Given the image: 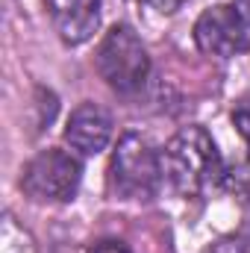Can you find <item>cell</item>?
I'll return each mask as SVG.
<instances>
[{
	"instance_id": "3957f363",
	"label": "cell",
	"mask_w": 250,
	"mask_h": 253,
	"mask_svg": "<svg viewBox=\"0 0 250 253\" xmlns=\"http://www.w3.org/2000/svg\"><path fill=\"white\" fill-rule=\"evenodd\" d=\"M94 65H97L100 80L118 94H135L147 83V74H150V56L141 39L135 36V30L126 24H115L103 36Z\"/></svg>"
},
{
	"instance_id": "ba28073f",
	"label": "cell",
	"mask_w": 250,
	"mask_h": 253,
	"mask_svg": "<svg viewBox=\"0 0 250 253\" xmlns=\"http://www.w3.org/2000/svg\"><path fill=\"white\" fill-rule=\"evenodd\" d=\"M206 253H250V236L248 233H233V236H224L218 239Z\"/></svg>"
},
{
	"instance_id": "52a82bcc",
	"label": "cell",
	"mask_w": 250,
	"mask_h": 253,
	"mask_svg": "<svg viewBox=\"0 0 250 253\" xmlns=\"http://www.w3.org/2000/svg\"><path fill=\"white\" fill-rule=\"evenodd\" d=\"M47 12L53 30L71 47L88 42L100 24V0H47Z\"/></svg>"
},
{
	"instance_id": "5b68a950",
	"label": "cell",
	"mask_w": 250,
	"mask_h": 253,
	"mask_svg": "<svg viewBox=\"0 0 250 253\" xmlns=\"http://www.w3.org/2000/svg\"><path fill=\"white\" fill-rule=\"evenodd\" d=\"M194 44L203 53L221 59L250 53V18L239 12L236 3H218L197 18Z\"/></svg>"
},
{
	"instance_id": "7c38bea8",
	"label": "cell",
	"mask_w": 250,
	"mask_h": 253,
	"mask_svg": "<svg viewBox=\"0 0 250 253\" xmlns=\"http://www.w3.org/2000/svg\"><path fill=\"white\" fill-rule=\"evenodd\" d=\"M236 6H239V12L245 15V18H250V0H233Z\"/></svg>"
},
{
	"instance_id": "30bf717a",
	"label": "cell",
	"mask_w": 250,
	"mask_h": 253,
	"mask_svg": "<svg viewBox=\"0 0 250 253\" xmlns=\"http://www.w3.org/2000/svg\"><path fill=\"white\" fill-rule=\"evenodd\" d=\"M88 253H129L124 242H115V239H106V242H97Z\"/></svg>"
},
{
	"instance_id": "6da1fadb",
	"label": "cell",
	"mask_w": 250,
	"mask_h": 253,
	"mask_svg": "<svg viewBox=\"0 0 250 253\" xmlns=\"http://www.w3.org/2000/svg\"><path fill=\"white\" fill-rule=\"evenodd\" d=\"M162 171L183 197H209L224 180V162L203 126H183L162 153Z\"/></svg>"
},
{
	"instance_id": "7a4b0ae2",
	"label": "cell",
	"mask_w": 250,
	"mask_h": 253,
	"mask_svg": "<svg viewBox=\"0 0 250 253\" xmlns=\"http://www.w3.org/2000/svg\"><path fill=\"white\" fill-rule=\"evenodd\" d=\"M112 189L121 200H150L162 186V156L138 132H124L112 153Z\"/></svg>"
},
{
	"instance_id": "9c48e42d",
	"label": "cell",
	"mask_w": 250,
	"mask_h": 253,
	"mask_svg": "<svg viewBox=\"0 0 250 253\" xmlns=\"http://www.w3.org/2000/svg\"><path fill=\"white\" fill-rule=\"evenodd\" d=\"M233 124H236V129L242 132V138L248 141V147H250V94L236 100V106H233Z\"/></svg>"
},
{
	"instance_id": "8fae6325",
	"label": "cell",
	"mask_w": 250,
	"mask_h": 253,
	"mask_svg": "<svg viewBox=\"0 0 250 253\" xmlns=\"http://www.w3.org/2000/svg\"><path fill=\"white\" fill-rule=\"evenodd\" d=\"M144 3H150V6H156V9H162V12H174L180 3H186V0H144Z\"/></svg>"
},
{
	"instance_id": "277c9868",
	"label": "cell",
	"mask_w": 250,
	"mask_h": 253,
	"mask_svg": "<svg viewBox=\"0 0 250 253\" xmlns=\"http://www.w3.org/2000/svg\"><path fill=\"white\" fill-rule=\"evenodd\" d=\"M83 165L77 156L59 147H47L36 153L21 174V189L36 203H68L80 189Z\"/></svg>"
},
{
	"instance_id": "8992f818",
	"label": "cell",
	"mask_w": 250,
	"mask_h": 253,
	"mask_svg": "<svg viewBox=\"0 0 250 253\" xmlns=\"http://www.w3.org/2000/svg\"><path fill=\"white\" fill-rule=\"evenodd\" d=\"M109 138H112V118L97 103H80L65 124V141L80 156H97L109 144Z\"/></svg>"
}]
</instances>
